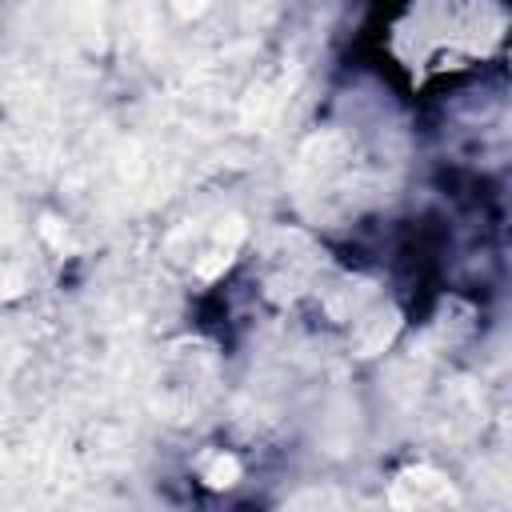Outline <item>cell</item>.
Returning a JSON list of instances; mask_svg holds the SVG:
<instances>
[{
    "label": "cell",
    "mask_w": 512,
    "mask_h": 512,
    "mask_svg": "<svg viewBox=\"0 0 512 512\" xmlns=\"http://www.w3.org/2000/svg\"><path fill=\"white\" fill-rule=\"evenodd\" d=\"M236 476H240V464H236V456H212V464L204 468V480L212 484V488H228V484H236Z\"/></svg>",
    "instance_id": "obj_2"
},
{
    "label": "cell",
    "mask_w": 512,
    "mask_h": 512,
    "mask_svg": "<svg viewBox=\"0 0 512 512\" xmlns=\"http://www.w3.org/2000/svg\"><path fill=\"white\" fill-rule=\"evenodd\" d=\"M452 500H456L452 484L432 468H408L392 488V504H404V508H432V504H452Z\"/></svg>",
    "instance_id": "obj_1"
},
{
    "label": "cell",
    "mask_w": 512,
    "mask_h": 512,
    "mask_svg": "<svg viewBox=\"0 0 512 512\" xmlns=\"http://www.w3.org/2000/svg\"><path fill=\"white\" fill-rule=\"evenodd\" d=\"M180 16H200L204 8H212V0H172Z\"/></svg>",
    "instance_id": "obj_3"
}]
</instances>
